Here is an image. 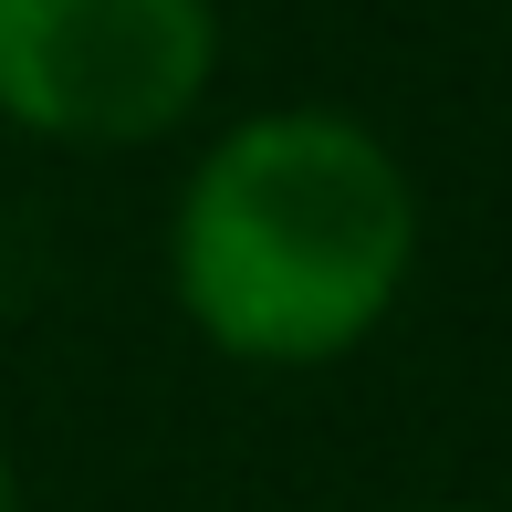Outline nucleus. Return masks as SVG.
I'll return each mask as SVG.
<instances>
[{
    "mask_svg": "<svg viewBox=\"0 0 512 512\" xmlns=\"http://www.w3.org/2000/svg\"><path fill=\"white\" fill-rule=\"evenodd\" d=\"M408 157L345 105H251L178 168L168 293L209 356L251 377H324L366 356L418 283Z\"/></svg>",
    "mask_w": 512,
    "mask_h": 512,
    "instance_id": "obj_1",
    "label": "nucleus"
},
{
    "mask_svg": "<svg viewBox=\"0 0 512 512\" xmlns=\"http://www.w3.org/2000/svg\"><path fill=\"white\" fill-rule=\"evenodd\" d=\"M220 84V0H0V126L32 147H168Z\"/></svg>",
    "mask_w": 512,
    "mask_h": 512,
    "instance_id": "obj_2",
    "label": "nucleus"
},
{
    "mask_svg": "<svg viewBox=\"0 0 512 512\" xmlns=\"http://www.w3.org/2000/svg\"><path fill=\"white\" fill-rule=\"evenodd\" d=\"M0 512H21V460H11V429H0Z\"/></svg>",
    "mask_w": 512,
    "mask_h": 512,
    "instance_id": "obj_3",
    "label": "nucleus"
},
{
    "mask_svg": "<svg viewBox=\"0 0 512 512\" xmlns=\"http://www.w3.org/2000/svg\"><path fill=\"white\" fill-rule=\"evenodd\" d=\"M418 512H512V502H418Z\"/></svg>",
    "mask_w": 512,
    "mask_h": 512,
    "instance_id": "obj_4",
    "label": "nucleus"
}]
</instances>
